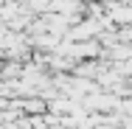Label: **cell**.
Masks as SVG:
<instances>
[{
    "instance_id": "1",
    "label": "cell",
    "mask_w": 132,
    "mask_h": 129,
    "mask_svg": "<svg viewBox=\"0 0 132 129\" xmlns=\"http://www.w3.org/2000/svg\"><path fill=\"white\" fill-rule=\"evenodd\" d=\"M115 20H118V23H129L132 20V8H115Z\"/></svg>"
}]
</instances>
